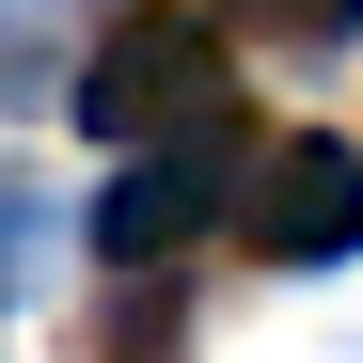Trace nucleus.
Listing matches in <instances>:
<instances>
[{
    "label": "nucleus",
    "mask_w": 363,
    "mask_h": 363,
    "mask_svg": "<svg viewBox=\"0 0 363 363\" xmlns=\"http://www.w3.org/2000/svg\"><path fill=\"white\" fill-rule=\"evenodd\" d=\"M79 127L127 143V158H158V143H237V64H221V32L190 16V0H127L111 48H95V79H79Z\"/></svg>",
    "instance_id": "f257e3e1"
},
{
    "label": "nucleus",
    "mask_w": 363,
    "mask_h": 363,
    "mask_svg": "<svg viewBox=\"0 0 363 363\" xmlns=\"http://www.w3.org/2000/svg\"><path fill=\"white\" fill-rule=\"evenodd\" d=\"M174 332H190V316H174V284L143 269V300H127L111 332H95V363H174Z\"/></svg>",
    "instance_id": "39448f33"
},
{
    "label": "nucleus",
    "mask_w": 363,
    "mask_h": 363,
    "mask_svg": "<svg viewBox=\"0 0 363 363\" xmlns=\"http://www.w3.org/2000/svg\"><path fill=\"white\" fill-rule=\"evenodd\" d=\"M221 206H237V143H158V158H127L95 190V253L111 269H158V253H190Z\"/></svg>",
    "instance_id": "7ed1b4c3"
},
{
    "label": "nucleus",
    "mask_w": 363,
    "mask_h": 363,
    "mask_svg": "<svg viewBox=\"0 0 363 363\" xmlns=\"http://www.w3.org/2000/svg\"><path fill=\"white\" fill-rule=\"evenodd\" d=\"M237 32H269V48H347L363 32V0H221Z\"/></svg>",
    "instance_id": "20e7f679"
},
{
    "label": "nucleus",
    "mask_w": 363,
    "mask_h": 363,
    "mask_svg": "<svg viewBox=\"0 0 363 363\" xmlns=\"http://www.w3.org/2000/svg\"><path fill=\"white\" fill-rule=\"evenodd\" d=\"M237 237H253L269 269H332V253H363V143H332V127L269 143L253 174H237Z\"/></svg>",
    "instance_id": "f03ea898"
}]
</instances>
